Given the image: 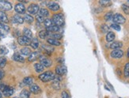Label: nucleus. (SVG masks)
Wrapping results in <instances>:
<instances>
[{"mask_svg":"<svg viewBox=\"0 0 129 98\" xmlns=\"http://www.w3.org/2000/svg\"><path fill=\"white\" fill-rule=\"evenodd\" d=\"M54 25L61 27L64 25V17L62 14H55L52 18Z\"/></svg>","mask_w":129,"mask_h":98,"instance_id":"7ed1b4c3","label":"nucleus"},{"mask_svg":"<svg viewBox=\"0 0 129 98\" xmlns=\"http://www.w3.org/2000/svg\"><path fill=\"white\" fill-rule=\"evenodd\" d=\"M127 57L129 58V48L127 49Z\"/></svg>","mask_w":129,"mask_h":98,"instance_id":"de8ad7c7","label":"nucleus"},{"mask_svg":"<svg viewBox=\"0 0 129 98\" xmlns=\"http://www.w3.org/2000/svg\"><path fill=\"white\" fill-rule=\"evenodd\" d=\"M29 91L33 94H38L41 92V89L40 88V86L37 85V84H33L32 85H30Z\"/></svg>","mask_w":129,"mask_h":98,"instance_id":"f8f14e48","label":"nucleus"},{"mask_svg":"<svg viewBox=\"0 0 129 98\" xmlns=\"http://www.w3.org/2000/svg\"><path fill=\"white\" fill-rule=\"evenodd\" d=\"M61 98H70V96L66 91H63L61 93Z\"/></svg>","mask_w":129,"mask_h":98,"instance_id":"c03bdc74","label":"nucleus"},{"mask_svg":"<svg viewBox=\"0 0 129 98\" xmlns=\"http://www.w3.org/2000/svg\"><path fill=\"white\" fill-rule=\"evenodd\" d=\"M24 21H25L27 23H29V24H31V23H33V21H34V18H33V17L30 14H25Z\"/></svg>","mask_w":129,"mask_h":98,"instance_id":"7c9ffc66","label":"nucleus"},{"mask_svg":"<svg viewBox=\"0 0 129 98\" xmlns=\"http://www.w3.org/2000/svg\"><path fill=\"white\" fill-rule=\"evenodd\" d=\"M113 21L114 22V24H124L126 21L125 18L123 15H121L120 14H115L113 17Z\"/></svg>","mask_w":129,"mask_h":98,"instance_id":"20e7f679","label":"nucleus"},{"mask_svg":"<svg viewBox=\"0 0 129 98\" xmlns=\"http://www.w3.org/2000/svg\"><path fill=\"white\" fill-rule=\"evenodd\" d=\"M38 14L42 16L43 18H46V17H48L49 16V12H48V10L47 9L41 8V9H40V10H39Z\"/></svg>","mask_w":129,"mask_h":98,"instance_id":"393cba45","label":"nucleus"},{"mask_svg":"<svg viewBox=\"0 0 129 98\" xmlns=\"http://www.w3.org/2000/svg\"><path fill=\"white\" fill-rule=\"evenodd\" d=\"M44 25H45V27H48V26H51L52 25H53L54 23H53V21H52V19L46 18V19H44Z\"/></svg>","mask_w":129,"mask_h":98,"instance_id":"e433bc0d","label":"nucleus"},{"mask_svg":"<svg viewBox=\"0 0 129 98\" xmlns=\"http://www.w3.org/2000/svg\"><path fill=\"white\" fill-rule=\"evenodd\" d=\"M0 21L3 22V23H4V24H6V23H8V22H9L7 15L5 14L4 11H2V10H0Z\"/></svg>","mask_w":129,"mask_h":98,"instance_id":"dca6fc26","label":"nucleus"},{"mask_svg":"<svg viewBox=\"0 0 129 98\" xmlns=\"http://www.w3.org/2000/svg\"><path fill=\"white\" fill-rule=\"evenodd\" d=\"M0 98H3V93L0 92Z\"/></svg>","mask_w":129,"mask_h":98,"instance_id":"09e8293b","label":"nucleus"},{"mask_svg":"<svg viewBox=\"0 0 129 98\" xmlns=\"http://www.w3.org/2000/svg\"><path fill=\"white\" fill-rule=\"evenodd\" d=\"M14 10L18 14H25V5L22 4L21 3H17L15 6H14Z\"/></svg>","mask_w":129,"mask_h":98,"instance_id":"9d476101","label":"nucleus"},{"mask_svg":"<svg viewBox=\"0 0 129 98\" xmlns=\"http://www.w3.org/2000/svg\"><path fill=\"white\" fill-rule=\"evenodd\" d=\"M18 43L21 46H26V45H30L31 43V39L28 38L25 36H21L18 38Z\"/></svg>","mask_w":129,"mask_h":98,"instance_id":"0eeeda50","label":"nucleus"},{"mask_svg":"<svg viewBox=\"0 0 129 98\" xmlns=\"http://www.w3.org/2000/svg\"><path fill=\"white\" fill-rule=\"evenodd\" d=\"M55 78V74L52 71H47L44 72L41 74L39 75V79L44 82H51V81H53Z\"/></svg>","mask_w":129,"mask_h":98,"instance_id":"f257e3e1","label":"nucleus"},{"mask_svg":"<svg viewBox=\"0 0 129 98\" xmlns=\"http://www.w3.org/2000/svg\"><path fill=\"white\" fill-rule=\"evenodd\" d=\"M36 20L39 22V23H42L44 21V18H43L42 16L39 15V14H37L36 15Z\"/></svg>","mask_w":129,"mask_h":98,"instance_id":"37998d69","label":"nucleus"},{"mask_svg":"<svg viewBox=\"0 0 129 98\" xmlns=\"http://www.w3.org/2000/svg\"><path fill=\"white\" fill-rule=\"evenodd\" d=\"M47 42L50 45H53V46H60L61 45L60 41H59V40H55L53 38H48L47 40Z\"/></svg>","mask_w":129,"mask_h":98,"instance_id":"aec40b11","label":"nucleus"},{"mask_svg":"<svg viewBox=\"0 0 129 98\" xmlns=\"http://www.w3.org/2000/svg\"><path fill=\"white\" fill-rule=\"evenodd\" d=\"M127 3H129V0H127Z\"/></svg>","mask_w":129,"mask_h":98,"instance_id":"8fccbe9b","label":"nucleus"},{"mask_svg":"<svg viewBox=\"0 0 129 98\" xmlns=\"http://www.w3.org/2000/svg\"><path fill=\"white\" fill-rule=\"evenodd\" d=\"M44 68V67L41 64L40 62H37V63H35V64H34V69H35L36 72H37V73H41V72H43Z\"/></svg>","mask_w":129,"mask_h":98,"instance_id":"cd10ccee","label":"nucleus"},{"mask_svg":"<svg viewBox=\"0 0 129 98\" xmlns=\"http://www.w3.org/2000/svg\"><path fill=\"white\" fill-rule=\"evenodd\" d=\"M40 62H41L40 63L44 67H50L52 65V61L48 58H45V57H42V58H41Z\"/></svg>","mask_w":129,"mask_h":98,"instance_id":"9b49d317","label":"nucleus"},{"mask_svg":"<svg viewBox=\"0 0 129 98\" xmlns=\"http://www.w3.org/2000/svg\"><path fill=\"white\" fill-rule=\"evenodd\" d=\"M122 10L126 14H129V5L127 4H123L122 5Z\"/></svg>","mask_w":129,"mask_h":98,"instance_id":"4c0bfd02","label":"nucleus"},{"mask_svg":"<svg viewBox=\"0 0 129 98\" xmlns=\"http://www.w3.org/2000/svg\"><path fill=\"white\" fill-rule=\"evenodd\" d=\"M46 30L48 32H57L59 31V27L55 25H52L51 26H48V27H46Z\"/></svg>","mask_w":129,"mask_h":98,"instance_id":"6ab92c4d","label":"nucleus"},{"mask_svg":"<svg viewBox=\"0 0 129 98\" xmlns=\"http://www.w3.org/2000/svg\"><path fill=\"white\" fill-rule=\"evenodd\" d=\"M13 59L16 62H24V61H25V59L23 58V56L21 55L20 54H18V53L14 54Z\"/></svg>","mask_w":129,"mask_h":98,"instance_id":"5701e85b","label":"nucleus"},{"mask_svg":"<svg viewBox=\"0 0 129 98\" xmlns=\"http://www.w3.org/2000/svg\"><path fill=\"white\" fill-rule=\"evenodd\" d=\"M4 75H5V73H4V71L2 70V69H0V82H1L2 79L3 78Z\"/></svg>","mask_w":129,"mask_h":98,"instance_id":"a18cd8bd","label":"nucleus"},{"mask_svg":"<svg viewBox=\"0 0 129 98\" xmlns=\"http://www.w3.org/2000/svg\"><path fill=\"white\" fill-rule=\"evenodd\" d=\"M51 37H52V38H53L55 40H57L62 38V35H61L60 33H53L51 35Z\"/></svg>","mask_w":129,"mask_h":98,"instance_id":"ea45409f","label":"nucleus"},{"mask_svg":"<svg viewBox=\"0 0 129 98\" xmlns=\"http://www.w3.org/2000/svg\"><path fill=\"white\" fill-rule=\"evenodd\" d=\"M13 20L15 23L17 24H22L25 21H24V18H22V17L19 14H15L14 17H13Z\"/></svg>","mask_w":129,"mask_h":98,"instance_id":"a211bd4d","label":"nucleus"},{"mask_svg":"<svg viewBox=\"0 0 129 98\" xmlns=\"http://www.w3.org/2000/svg\"><path fill=\"white\" fill-rule=\"evenodd\" d=\"M99 4L102 5V7H109V6H111L112 3L111 1H109V0H100L99 1Z\"/></svg>","mask_w":129,"mask_h":98,"instance_id":"473e14b6","label":"nucleus"},{"mask_svg":"<svg viewBox=\"0 0 129 98\" xmlns=\"http://www.w3.org/2000/svg\"><path fill=\"white\" fill-rule=\"evenodd\" d=\"M39 10H40V7H39V6L37 4H35V3L30 4L27 8V11L29 12V14H30V15L37 14L39 12Z\"/></svg>","mask_w":129,"mask_h":98,"instance_id":"423d86ee","label":"nucleus"},{"mask_svg":"<svg viewBox=\"0 0 129 98\" xmlns=\"http://www.w3.org/2000/svg\"><path fill=\"white\" fill-rule=\"evenodd\" d=\"M113 13L112 12V11H109V12L108 13H106L105 17H104V18L106 21H111V20H113Z\"/></svg>","mask_w":129,"mask_h":98,"instance_id":"2f4dec72","label":"nucleus"},{"mask_svg":"<svg viewBox=\"0 0 129 98\" xmlns=\"http://www.w3.org/2000/svg\"><path fill=\"white\" fill-rule=\"evenodd\" d=\"M67 67L63 64H59L55 67V74H56L58 76L63 75V74L67 73Z\"/></svg>","mask_w":129,"mask_h":98,"instance_id":"6e6552de","label":"nucleus"},{"mask_svg":"<svg viewBox=\"0 0 129 98\" xmlns=\"http://www.w3.org/2000/svg\"><path fill=\"white\" fill-rule=\"evenodd\" d=\"M22 82L25 85H32L33 83V78L32 77H26L23 79Z\"/></svg>","mask_w":129,"mask_h":98,"instance_id":"b1692460","label":"nucleus"},{"mask_svg":"<svg viewBox=\"0 0 129 98\" xmlns=\"http://www.w3.org/2000/svg\"><path fill=\"white\" fill-rule=\"evenodd\" d=\"M48 7L49 10H51L52 11H58L60 9L59 5L57 3L55 2H50L48 3Z\"/></svg>","mask_w":129,"mask_h":98,"instance_id":"ddd939ff","label":"nucleus"},{"mask_svg":"<svg viewBox=\"0 0 129 98\" xmlns=\"http://www.w3.org/2000/svg\"><path fill=\"white\" fill-rule=\"evenodd\" d=\"M111 28H113V29H115V30H116V31H120V29H121V28H120V26L119 25L114 24V23L111 25Z\"/></svg>","mask_w":129,"mask_h":98,"instance_id":"79ce46f5","label":"nucleus"},{"mask_svg":"<svg viewBox=\"0 0 129 98\" xmlns=\"http://www.w3.org/2000/svg\"><path fill=\"white\" fill-rule=\"evenodd\" d=\"M14 98H18V97H14Z\"/></svg>","mask_w":129,"mask_h":98,"instance_id":"3c124183","label":"nucleus"},{"mask_svg":"<svg viewBox=\"0 0 129 98\" xmlns=\"http://www.w3.org/2000/svg\"><path fill=\"white\" fill-rule=\"evenodd\" d=\"M115 39V34L113 32H109L106 35V41L107 42H112Z\"/></svg>","mask_w":129,"mask_h":98,"instance_id":"a878e982","label":"nucleus"},{"mask_svg":"<svg viewBox=\"0 0 129 98\" xmlns=\"http://www.w3.org/2000/svg\"><path fill=\"white\" fill-rule=\"evenodd\" d=\"M42 48L45 50L47 52H48V51H50V52H52V51L54 50L53 49V48H51L50 46H48V45H46V44H43L42 45Z\"/></svg>","mask_w":129,"mask_h":98,"instance_id":"a19ab883","label":"nucleus"},{"mask_svg":"<svg viewBox=\"0 0 129 98\" xmlns=\"http://www.w3.org/2000/svg\"><path fill=\"white\" fill-rule=\"evenodd\" d=\"M20 52L22 55H25V56H29L31 53H32V51L30 50V48H27V47H24V48H22L21 50H20Z\"/></svg>","mask_w":129,"mask_h":98,"instance_id":"412c9836","label":"nucleus"},{"mask_svg":"<svg viewBox=\"0 0 129 98\" xmlns=\"http://www.w3.org/2000/svg\"><path fill=\"white\" fill-rule=\"evenodd\" d=\"M7 58L4 56H1L0 57V68H4L6 67V64H7Z\"/></svg>","mask_w":129,"mask_h":98,"instance_id":"72a5a7b5","label":"nucleus"},{"mask_svg":"<svg viewBox=\"0 0 129 98\" xmlns=\"http://www.w3.org/2000/svg\"><path fill=\"white\" fill-rule=\"evenodd\" d=\"M20 98H30V92L23 89L20 93Z\"/></svg>","mask_w":129,"mask_h":98,"instance_id":"c85d7f7f","label":"nucleus"},{"mask_svg":"<svg viewBox=\"0 0 129 98\" xmlns=\"http://www.w3.org/2000/svg\"><path fill=\"white\" fill-rule=\"evenodd\" d=\"M124 74L126 78H129V62H127L125 66H124Z\"/></svg>","mask_w":129,"mask_h":98,"instance_id":"f704fd0d","label":"nucleus"},{"mask_svg":"<svg viewBox=\"0 0 129 98\" xmlns=\"http://www.w3.org/2000/svg\"><path fill=\"white\" fill-rule=\"evenodd\" d=\"M60 81L57 80V79H54L53 80V82L52 83V86L55 89H56V90H59L60 89V83H59Z\"/></svg>","mask_w":129,"mask_h":98,"instance_id":"c756f323","label":"nucleus"},{"mask_svg":"<svg viewBox=\"0 0 129 98\" xmlns=\"http://www.w3.org/2000/svg\"><path fill=\"white\" fill-rule=\"evenodd\" d=\"M111 57L113 59H120L124 55V51H123L121 49H116V50H113L111 51L110 54Z\"/></svg>","mask_w":129,"mask_h":98,"instance_id":"1a4fd4ad","label":"nucleus"},{"mask_svg":"<svg viewBox=\"0 0 129 98\" xmlns=\"http://www.w3.org/2000/svg\"><path fill=\"white\" fill-rule=\"evenodd\" d=\"M8 53V49L5 47L3 45H1L0 46V55H7Z\"/></svg>","mask_w":129,"mask_h":98,"instance_id":"c9c22d12","label":"nucleus"},{"mask_svg":"<svg viewBox=\"0 0 129 98\" xmlns=\"http://www.w3.org/2000/svg\"><path fill=\"white\" fill-rule=\"evenodd\" d=\"M0 91L2 92L3 95H4L5 96H10L14 93V89L4 83L0 84Z\"/></svg>","mask_w":129,"mask_h":98,"instance_id":"f03ea898","label":"nucleus"},{"mask_svg":"<svg viewBox=\"0 0 129 98\" xmlns=\"http://www.w3.org/2000/svg\"><path fill=\"white\" fill-rule=\"evenodd\" d=\"M23 36L31 39L33 37V32H32V31L29 29V28H25L23 29Z\"/></svg>","mask_w":129,"mask_h":98,"instance_id":"bb28decb","label":"nucleus"},{"mask_svg":"<svg viewBox=\"0 0 129 98\" xmlns=\"http://www.w3.org/2000/svg\"><path fill=\"white\" fill-rule=\"evenodd\" d=\"M38 36L41 39L44 40V39H46L48 36H50V32H48L46 29H43V30H41L38 33Z\"/></svg>","mask_w":129,"mask_h":98,"instance_id":"f3484780","label":"nucleus"},{"mask_svg":"<svg viewBox=\"0 0 129 98\" xmlns=\"http://www.w3.org/2000/svg\"><path fill=\"white\" fill-rule=\"evenodd\" d=\"M30 46L31 48L33 49H37L39 48V41L37 38H33L31 40V43H30Z\"/></svg>","mask_w":129,"mask_h":98,"instance_id":"4be33fe9","label":"nucleus"},{"mask_svg":"<svg viewBox=\"0 0 129 98\" xmlns=\"http://www.w3.org/2000/svg\"><path fill=\"white\" fill-rule=\"evenodd\" d=\"M3 37V33H2V32L0 31V41H1V39H2V37Z\"/></svg>","mask_w":129,"mask_h":98,"instance_id":"49530a36","label":"nucleus"},{"mask_svg":"<svg viewBox=\"0 0 129 98\" xmlns=\"http://www.w3.org/2000/svg\"><path fill=\"white\" fill-rule=\"evenodd\" d=\"M12 9V4L10 2L0 0V10L2 11H9Z\"/></svg>","mask_w":129,"mask_h":98,"instance_id":"39448f33","label":"nucleus"},{"mask_svg":"<svg viewBox=\"0 0 129 98\" xmlns=\"http://www.w3.org/2000/svg\"><path fill=\"white\" fill-rule=\"evenodd\" d=\"M123 46V43L120 41H114L110 44V48L116 50V49H120V48Z\"/></svg>","mask_w":129,"mask_h":98,"instance_id":"4468645a","label":"nucleus"},{"mask_svg":"<svg viewBox=\"0 0 129 98\" xmlns=\"http://www.w3.org/2000/svg\"><path fill=\"white\" fill-rule=\"evenodd\" d=\"M101 29H102V32L103 33H105V32H107L109 31V27L107 25L104 24V25H102V26H101Z\"/></svg>","mask_w":129,"mask_h":98,"instance_id":"58836bf2","label":"nucleus"},{"mask_svg":"<svg viewBox=\"0 0 129 98\" xmlns=\"http://www.w3.org/2000/svg\"><path fill=\"white\" fill-rule=\"evenodd\" d=\"M39 55H40V54H39L38 51H33V52H32V53L29 55V58H28V60H29V62H33V61H35L37 59L39 58Z\"/></svg>","mask_w":129,"mask_h":98,"instance_id":"2eb2a0df","label":"nucleus"}]
</instances>
